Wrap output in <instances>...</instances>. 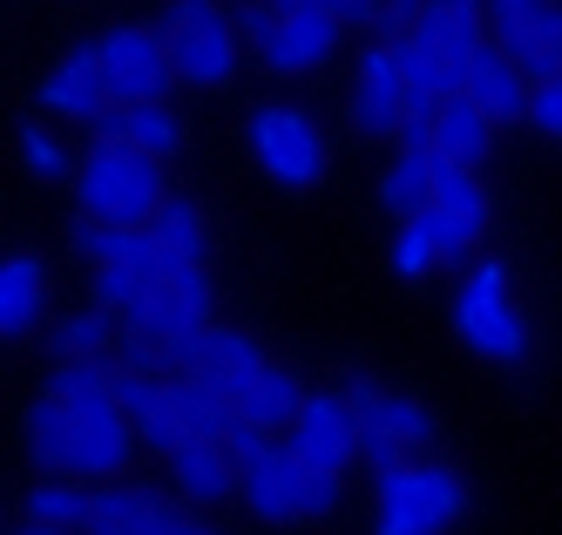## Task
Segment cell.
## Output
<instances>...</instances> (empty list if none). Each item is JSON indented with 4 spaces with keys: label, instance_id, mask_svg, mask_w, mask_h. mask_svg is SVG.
Instances as JSON below:
<instances>
[{
    "label": "cell",
    "instance_id": "cell-1",
    "mask_svg": "<svg viewBox=\"0 0 562 535\" xmlns=\"http://www.w3.org/2000/svg\"><path fill=\"white\" fill-rule=\"evenodd\" d=\"M231 455H237V502H245L258 522H318V515L339 509V475L305 468L292 441L237 427Z\"/></svg>",
    "mask_w": 562,
    "mask_h": 535
},
{
    "label": "cell",
    "instance_id": "cell-2",
    "mask_svg": "<svg viewBox=\"0 0 562 535\" xmlns=\"http://www.w3.org/2000/svg\"><path fill=\"white\" fill-rule=\"evenodd\" d=\"M48 393L61 400V414L75 427V475L82 481H115L136 455V427L115 400V374L102 359H61Z\"/></svg>",
    "mask_w": 562,
    "mask_h": 535
},
{
    "label": "cell",
    "instance_id": "cell-3",
    "mask_svg": "<svg viewBox=\"0 0 562 535\" xmlns=\"http://www.w3.org/2000/svg\"><path fill=\"white\" fill-rule=\"evenodd\" d=\"M448 319H454V339H461L474 359H488V366H529V353H536L529 312L515 305L508 265H495V258H481V265L461 278Z\"/></svg>",
    "mask_w": 562,
    "mask_h": 535
},
{
    "label": "cell",
    "instance_id": "cell-4",
    "mask_svg": "<svg viewBox=\"0 0 562 535\" xmlns=\"http://www.w3.org/2000/svg\"><path fill=\"white\" fill-rule=\"evenodd\" d=\"M164 156H143L130 143H95L82 156V218L95 224H156L164 211Z\"/></svg>",
    "mask_w": 562,
    "mask_h": 535
},
{
    "label": "cell",
    "instance_id": "cell-5",
    "mask_svg": "<svg viewBox=\"0 0 562 535\" xmlns=\"http://www.w3.org/2000/svg\"><path fill=\"white\" fill-rule=\"evenodd\" d=\"M468 515V481L440 461H400L380 475L373 495V535H448Z\"/></svg>",
    "mask_w": 562,
    "mask_h": 535
},
{
    "label": "cell",
    "instance_id": "cell-6",
    "mask_svg": "<svg viewBox=\"0 0 562 535\" xmlns=\"http://www.w3.org/2000/svg\"><path fill=\"white\" fill-rule=\"evenodd\" d=\"M339 14L318 0H292V8H245V41L265 55L271 75H312L339 48Z\"/></svg>",
    "mask_w": 562,
    "mask_h": 535
},
{
    "label": "cell",
    "instance_id": "cell-7",
    "mask_svg": "<svg viewBox=\"0 0 562 535\" xmlns=\"http://www.w3.org/2000/svg\"><path fill=\"white\" fill-rule=\"evenodd\" d=\"M164 41H170L183 89H224L237 75V21H231L224 0H177Z\"/></svg>",
    "mask_w": 562,
    "mask_h": 535
},
{
    "label": "cell",
    "instance_id": "cell-8",
    "mask_svg": "<svg viewBox=\"0 0 562 535\" xmlns=\"http://www.w3.org/2000/svg\"><path fill=\"white\" fill-rule=\"evenodd\" d=\"M346 400L359 406V427H367V447H359V461L373 475H393L400 461H414L420 447L434 441V414L420 400L393 393L380 380H346Z\"/></svg>",
    "mask_w": 562,
    "mask_h": 535
},
{
    "label": "cell",
    "instance_id": "cell-9",
    "mask_svg": "<svg viewBox=\"0 0 562 535\" xmlns=\"http://www.w3.org/2000/svg\"><path fill=\"white\" fill-rule=\"evenodd\" d=\"M251 156L278 190H312L326 177V130L292 102H265L251 109Z\"/></svg>",
    "mask_w": 562,
    "mask_h": 535
},
{
    "label": "cell",
    "instance_id": "cell-10",
    "mask_svg": "<svg viewBox=\"0 0 562 535\" xmlns=\"http://www.w3.org/2000/svg\"><path fill=\"white\" fill-rule=\"evenodd\" d=\"M95 48H102V75H109V102H164L177 89V62H170L164 34L109 27Z\"/></svg>",
    "mask_w": 562,
    "mask_h": 535
},
{
    "label": "cell",
    "instance_id": "cell-11",
    "mask_svg": "<svg viewBox=\"0 0 562 535\" xmlns=\"http://www.w3.org/2000/svg\"><path fill=\"white\" fill-rule=\"evenodd\" d=\"M420 224H427V237L440 244V265L474 258V244L488 237V190H481V177L461 170V163H440L434 203L420 211Z\"/></svg>",
    "mask_w": 562,
    "mask_h": 535
},
{
    "label": "cell",
    "instance_id": "cell-12",
    "mask_svg": "<svg viewBox=\"0 0 562 535\" xmlns=\"http://www.w3.org/2000/svg\"><path fill=\"white\" fill-rule=\"evenodd\" d=\"M89 535H224L211 522H196L183 502L156 495V488H130V481H102L95 488V522Z\"/></svg>",
    "mask_w": 562,
    "mask_h": 535
},
{
    "label": "cell",
    "instance_id": "cell-13",
    "mask_svg": "<svg viewBox=\"0 0 562 535\" xmlns=\"http://www.w3.org/2000/svg\"><path fill=\"white\" fill-rule=\"evenodd\" d=\"M265 366V346L251 333H237V325H196V333H177L164 346V374H196V380H211V387H237L245 374H258Z\"/></svg>",
    "mask_w": 562,
    "mask_h": 535
},
{
    "label": "cell",
    "instance_id": "cell-14",
    "mask_svg": "<svg viewBox=\"0 0 562 535\" xmlns=\"http://www.w3.org/2000/svg\"><path fill=\"white\" fill-rule=\"evenodd\" d=\"M488 34L536 81L562 75V0H488Z\"/></svg>",
    "mask_w": 562,
    "mask_h": 535
},
{
    "label": "cell",
    "instance_id": "cell-15",
    "mask_svg": "<svg viewBox=\"0 0 562 535\" xmlns=\"http://www.w3.org/2000/svg\"><path fill=\"white\" fill-rule=\"evenodd\" d=\"M211 305H217V292H211L204 265H190V271H170V278L149 285V299L136 305V319H123V333H136V339H149V346H170L177 333L211 325Z\"/></svg>",
    "mask_w": 562,
    "mask_h": 535
},
{
    "label": "cell",
    "instance_id": "cell-16",
    "mask_svg": "<svg viewBox=\"0 0 562 535\" xmlns=\"http://www.w3.org/2000/svg\"><path fill=\"white\" fill-rule=\"evenodd\" d=\"M352 122L367 136H400L407 130V68H400V41H373L352 68Z\"/></svg>",
    "mask_w": 562,
    "mask_h": 535
},
{
    "label": "cell",
    "instance_id": "cell-17",
    "mask_svg": "<svg viewBox=\"0 0 562 535\" xmlns=\"http://www.w3.org/2000/svg\"><path fill=\"white\" fill-rule=\"evenodd\" d=\"M292 447H299V461L305 468H318V475H339L359 447H367V427H359V406L346 400V393H312L305 400V414H299V427L285 434Z\"/></svg>",
    "mask_w": 562,
    "mask_h": 535
},
{
    "label": "cell",
    "instance_id": "cell-18",
    "mask_svg": "<svg viewBox=\"0 0 562 535\" xmlns=\"http://www.w3.org/2000/svg\"><path fill=\"white\" fill-rule=\"evenodd\" d=\"M414 41L440 62V68H454L468 75V62L488 48V0H427L420 21H414Z\"/></svg>",
    "mask_w": 562,
    "mask_h": 535
},
{
    "label": "cell",
    "instance_id": "cell-19",
    "mask_svg": "<svg viewBox=\"0 0 562 535\" xmlns=\"http://www.w3.org/2000/svg\"><path fill=\"white\" fill-rule=\"evenodd\" d=\"M305 387H299V374H285L278 359H265L258 374H245L231 387V406H237V427H258V434H292L299 427V414H305Z\"/></svg>",
    "mask_w": 562,
    "mask_h": 535
},
{
    "label": "cell",
    "instance_id": "cell-20",
    "mask_svg": "<svg viewBox=\"0 0 562 535\" xmlns=\"http://www.w3.org/2000/svg\"><path fill=\"white\" fill-rule=\"evenodd\" d=\"M115 400H123V414H130L136 441L156 447L164 461L190 441L183 421H177V406H170V374H130V366H115Z\"/></svg>",
    "mask_w": 562,
    "mask_h": 535
},
{
    "label": "cell",
    "instance_id": "cell-21",
    "mask_svg": "<svg viewBox=\"0 0 562 535\" xmlns=\"http://www.w3.org/2000/svg\"><path fill=\"white\" fill-rule=\"evenodd\" d=\"M75 252L89 265H109V271H143L149 285L170 278V258H164V244H156L149 224H95V218H82L75 224Z\"/></svg>",
    "mask_w": 562,
    "mask_h": 535
},
{
    "label": "cell",
    "instance_id": "cell-22",
    "mask_svg": "<svg viewBox=\"0 0 562 535\" xmlns=\"http://www.w3.org/2000/svg\"><path fill=\"white\" fill-rule=\"evenodd\" d=\"M461 96L468 102H481L495 122H529V96H536V75L521 68L508 48H481L474 62H468V75H461Z\"/></svg>",
    "mask_w": 562,
    "mask_h": 535
},
{
    "label": "cell",
    "instance_id": "cell-23",
    "mask_svg": "<svg viewBox=\"0 0 562 535\" xmlns=\"http://www.w3.org/2000/svg\"><path fill=\"white\" fill-rule=\"evenodd\" d=\"M42 109L48 115H82L95 122L109 109V75H102V48L82 41V48H68L48 75H42Z\"/></svg>",
    "mask_w": 562,
    "mask_h": 535
},
{
    "label": "cell",
    "instance_id": "cell-24",
    "mask_svg": "<svg viewBox=\"0 0 562 535\" xmlns=\"http://www.w3.org/2000/svg\"><path fill=\"white\" fill-rule=\"evenodd\" d=\"M95 143H130L143 156H177L183 149V122L164 102H109L95 115Z\"/></svg>",
    "mask_w": 562,
    "mask_h": 535
},
{
    "label": "cell",
    "instance_id": "cell-25",
    "mask_svg": "<svg viewBox=\"0 0 562 535\" xmlns=\"http://www.w3.org/2000/svg\"><path fill=\"white\" fill-rule=\"evenodd\" d=\"M170 481H177V495H190L196 509L231 502L237 495V455H231V441H183L177 455H170Z\"/></svg>",
    "mask_w": 562,
    "mask_h": 535
},
{
    "label": "cell",
    "instance_id": "cell-26",
    "mask_svg": "<svg viewBox=\"0 0 562 535\" xmlns=\"http://www.w3.org/2000/svg\"><path fill=\"white\" fill-rule=\"evenodd\" d=\"M434 177H440L434 143H400V156L386 163V177H380V211L393 224H414L427 203H434Z\"/></svg>",
    "mask_w": 562,
    "mask_h": 535
},
{
    "label": "cell",
    "instance_id": "cell-27",
    "mask_svg": "<svg viewBox=\"0 0 562 535\" xmlns=\"http://www.w3.org/2000/svg\"><path fill=\"white\" fill-rule=\"evenodd\" d=\"M427 143H434L440 163L474 170V163L488 156V143H495V115L481 109V102H468V96H448V102H440V115L427 122Z\"/></svg>",
    "mask_w": 562,
    "mask_h": 535
},
{
    "label": "cell",
    "instance_id": "cell-28",
    "mask_svg": "<svg viewBox=\"0 0 562 535\" xmlns=\"http://www.w3.org/2000/svg\"><path fill=\"white\" fill-rule=\"evenodd\" d=\"M48 305V271L34 252H8L0 265V339H27Z\"/></svg>",
    "mask_w": 562,
    "mask_h": 535
},
{
    "label": "cell",
    "instance_id": "cell-29",
    "mask_svg": "<svg viewBox=\"0 0 562 535\" xmlns=\"http://www.w3.org/2000/svg\"><path fill=\"white\" fill-rule=\"evenodd\" d=\"M170 406H177V421L190 441H231L237 434V406L224 387L211 380H196V374H170Z\"/></svg>",
    "mask_w": 562,
    "mask_h": 535
},
{
    "label": "cell",
    "instance_id": "cell-30",
    "mask_svg": "<svg viewBox=\"0 0 562 535\" xmlns=\"http://www.w3.org/2000/svg\"><path fill=\"white\" fill-rule=\"evenodd\" d=\"M21 434H27V455L42 461L48 475H75V427H68V414H61V400H55V393L27 400ZM75 481H82V475H75Z\"/></svg>",
    "mask_w": 562,
    "mask_h": 535
},
{
    "label": "cell",
    "instance_id": "cell-31",
    "mask_svg": "<svg viewBox=\"0 0 562 535\" xmlns=\"http://www.w3.org/2000/svg\"><path fill=\"white\" fill-rule=\"evenodd\" d=\"M156 244H164V258H170V271H190V265H204V244H211V231H204V211L196 203H183V197H170L164 211H156Z\"/></svg>",
    "mask_w": 562,
    "mask_h": 535
},
{
    "label": "cell",
    "instance_id": "cell-32",
    "mask_svg": "<svg viewBox=\"0 0 562 535\" xmlns=\"http://www.w3.org/2000/svg\"><path fill=\"white\" fill-rule=\"evenodd\" d=\"M27 522H55V528H89L95 522V495L75 475H48L27 488Z\"/></svg>",
    "mask_w": 562,
    "mask_h": 535
},
{
    "label": "cell",
    "instance_id": "cell-33",
    "mask_svg": "<svg viewBox=\"0 0 562 535\" xmlns=\"http://www.w3.org/2000/svg\"><path fill=\"white\" fill-rule=\"evenodd\" d=\"M123 339L115 333V312L89 305V312H75L61 319V333H55V359H109V346Z\"/></svg>",
    "mask_w": 562,
    "mask_h": 535
},
{
    "label": "cell",
    "instance_id": "cell-34",
    "mask_svg": "<svg viewBox=\"0 0 562 535\" xmlns=\"http://www.w3.org/2000/svg\"><path fill=\"white\" fill-rule=\"evenodd\" d=\"M143 299H149V278H143V271H109V265H95V305H102V312L136 319Z\"/></svg>",
    "mask_w": 562,
    "mask_h": 535
},
{
    "label": "cell",
    "instance_id": "cell-35",
    "mask_svg": "<svg viewBox=\"0 0 562 535\" xmlns=\"http://www.w3.org/2000/svg\"><path fill=\"white\" fill-rule=\"evenodd\" d=\"M434 265H440V244L427 237V224H420V218H414V224H400V237H393V271L414 285V278H427Z\"/></svg>",
    "mask_w": 562,
    "mask_h": 535
},
{
    "label": "cell",
    "instance_id": "cell-36",
    "mask_svg": "<svg viewBox=\"0 0 562 535\" xmlns=\"http://www.w3.org/2000/svg\"><path fill=\"white\" fill-rule=\"evenodd\" d=\"M21 163H27L42 183H61V177H68V149L42 130V122H21Z\"/></svg>",
    "mask_w": 562,
    "mask_h": 535
},
{
    "label": "cell",
    "instance_id": "cell-37",
    "mask_svg": "<svg viewBox=\"0 0 562 535\" xmlns=\"http://www.w3.org/2000/svg\"><path fill=\"white\" fill-rule=\"evenodd\" d=\"M529 122H536L549 143H562V75H542V81H536V96H529Z\"/></svg>",
    "mask_w": 562,
    "mask_h": 535
},
{
    "label": "cell",
    "instance_id": "cell-38",
    "mask_svg": "<svg viewBox=\"0 0 562 535\" xmlns=\"http://www.w3.org/2000/svg\"><path fill=\"white\" fill-rule=\"evenodd\" d=\"M14 535H89V528H55V522H21Z\"/></svg>",
    "mask_w": 562,
    "mask_h": 535
},
{
    "label": "cell",
    "instance_id": "cell-39",
    "mask_svg": "<svg viewBox=\"0 0 562 535\" xmlns=\"http://www.w3.org/2000/svg\"><path fill=\"white\" fill-rule=\"evenodd\" d=\"M245 8H292V0H245Z\"/></svg>",
    "mask_w": 562,
    "mask_h": 535
}]
</instances>
